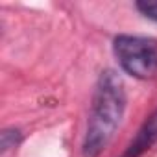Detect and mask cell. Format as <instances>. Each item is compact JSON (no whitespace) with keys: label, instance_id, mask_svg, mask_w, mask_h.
I'll return each instance as SVG.
<instances>
[{"label":"cell","instance_id":"obj_1","mask_svg":"<svg viewBox=\"0 0 157 157\" xmlns=\"http://www.w3.org/2000/svg\"><path fill=\"white\" fill-rule=\"evenodd\" d=\"M126 104L128 96L120 76L111 68L104 70L98 76L93 93L91 113L82 144L83 157H100L102 151L109 146L124 118Z\"/></svg>","mask_w":157,"mask_h":157},{"label":"cell","instance_id":"obj_2","mask_svg":"<svg viewBox=\"0 0 157 157\" xmlns=\"http://www.w3.org/2000/svg\"><path fill=\"white\" fill-rule=\"evenodd\" d=\"M113 52L122 70L139 80L157 74V41L142 35H117Z\"/></svg>","mask_w":157,"mask_h":157},{"label":"cell","instance_id":"obj_3","mask_svg":"<svg viewBox=\"0 0 157 157\" xmlns=\"http://www.w3.org/2000/svg\"><path fill=\"white\" fill-rule=\"evenodd\" d=\"M155 144H157V109L142 122L137 135L129 140L120 157H142Z\"/></svg>","mask_w":157,"mask_h":157},{"label":"cell","instance_id":"obj_4","mask_svg":"<svg viewBox=\"0 0 157 157\" xmlns=\"http://www.w3.org/2000/svg\"><path fill=\"white\" fill-rule=\"evenodd\" d=\"M21 142H22V133L17 128H6L0 133V151L2 153H8L10 150L17 148Z\"/></svg>","mask_w":157,"mask_h":157},{"label":"cell","instance_id":"obj_5","mask_svg":"<svg viewBox=\"0 0 157 157\" xmlns=\"http://www.w3.org/2000/svg\"><path fill=\"white\" fill-rule=\"evenodd\" d=\"M135 6L146 19L157 22V2H137Z\"/></svg>","mask_w":157,"mask_h":157}]
</instances>
